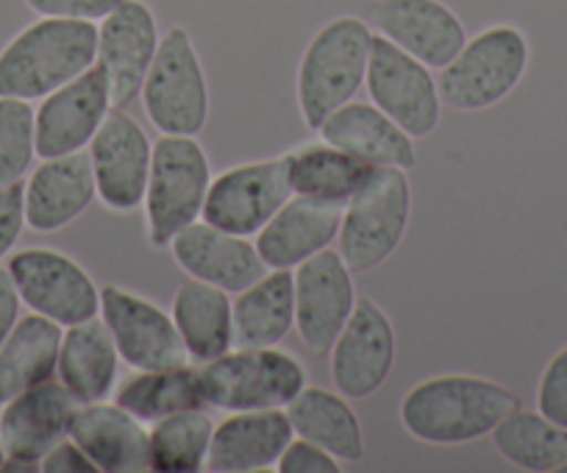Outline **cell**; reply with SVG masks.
Wrapping results in <instances>:
<instances>
[{
	"mask_svg": "<svg viewBox=\"0 0 567 473\" xmlns=\"http://www.w3.org/2000/svg\"><path fill=\"white\" fill-rule=\"evenodd\" d=\"M520 407L506 384L473 373H440L412 384L398 404L403 432L425 445H465Z\"/></svg>",
	"mask_w": 567,
	"mask_h": 473,
	"instance_id": "obj_1",
	"label": "cell"
},
{
	"mask_svg": "<svg viewBox=\"0 0 567 473\" xmlns=\"http://www.w3.org/2000/svg\"><path fill=\"white\" fill-rule=\"evenodd\" d=\"M97 23L40 18L0 51V97L42 101L95 64Z\"/></svg>",
	"mask_w": 567,
	"mask_h": 473,
	"instance_id": "obj_2",
	"label": "cell"
},
{
	"mask_svg": "<svg viewBox=\"0 0 567 473\" xmlns=\"http://www.w3.org/2000/svg\"><path fill=\"white\" fill-rule=\"evenodd\" d=\"M373 37L368 20L353 14L329 20L315 31L296 73V101L307 128L318 132L334 109L357 97L368 79Z\"/></svg>",
	"mask_w": 567,
	"mask_h": 473,
	"instance_id": "obj_3",
	"label": "cell"
},
{
	"mask_svg": "<svg viewBox=\"0 0 567 473\" xmlns=\"http://www.w3.org/2000/svg\"><path fill=\"white\" fill-rule=\"evenodd\" d=\"M206 407L223 412L287 410L309 384L307 368L296 353L278 346L239 348L198 366Z\"/></svg>",
	"mask_w": 567,
	"mask_h": 473,
	"instance_id": "obj_4",
	"label": "cell"
},
{
	"mask_svg": "<svg viewBox=\"0 0 567 473\" xmlns=\"http://www.w3.org/2000/svg\"><path fill=\"white\" fill-rule=\"evenodd\" d=\"M532 62L528 37L517 25H487L467 37L462 51L440 70V97L454 112H484L517 90Z\"/></svg>",
	"mask_w": 567,
	"mask_h": 473,
	"instance_id": "obj_5",
	"label": "cell"
},
{
	"mask_svg": "<svg viewBox=\"0 0 567 473\" xmlns=\"http://www.w3.org/2000/svg\"><path fill=\"white\" fill-rule=\"evenodd\" d=\"M412 217V182L401 167H373L368 182L342 206L337 251L353 274H370L395 257Z\"/></svg>",
	"mask_w": 567,
	"mask_h": 473,
	"instance_id": "obj_6",
	"label": "cell"
},
{
	"mask_svg": "<svg viewBox=\"0 0 567 473\" xmlns=\"http://www.w3.org/2000/svg\"><path fill=\"white\" fill-rule=\"evenodd\" d=\"M212 178L215 176L209 156L198 137L159 134L154 143L148 189L142 200L151 248L167 251L182 228L200 220Z\"/></svg>",
	"mask_w": 567,
	"mask_h": 473,
	"instance_id": "obj_7",
	"label": "cell"
},
{
	"mask_svg": "<svg viewBox=\"0 0 567 473\" xmlns=\"http://www.w3.org/2000/svg\"><path fill=\"white\" fill-rule=\"evenodd\" d=\"M140 101L159 134L198 137L209 123V81L184 25H173L162 34Z\"/></svg>",
	"mask_w": 567,
	"mask_h": 473,
	"instance_id": "obj_8",
	"label": "cell"
},
{
	"mask_svg": "<svg viewBox=\"0 0 567 473\" xmlns=\"http://www.w3.org/2000/svg\"><path fill=\"white\" fill-rule=\"evenodd\" d=\"M7 268L29 312L64 329L101 315V287L70 254L45 246L23 248L9 254Z\"/></svg>",
	"mask_w": 567,
	"mask_h": 473,
	"instance_id": "obj_9",
	"label": "cell"
},
{
	"mask_svg": "<svg viewBox=\"0 0 567 473\" xmlns=\"http://www.w3.org/2000/svg\"><path fill=\"white\" fill-rule=\"evenodd\" d=\"M292 195L287 154L243 162L212 178L200 220L239 237H256Z\"/></svg>",
	"mask_w": 567,
	"mask_h": 473,
	"instance_id": "obj_10",
	"label": "cell"
},
{
	"mask_svg": "<svg viewBox=\"0 0 567 473\" xmlns=\"http://www.w3.org/2000/svg\"><path fill=\"white\" fill-rule=\"evenodd\" d=\"M364 90H368L370 103L392 117L412 140L432 137L437 132L440 117H443V97H440L434 70L379 34L373 37Z\"/></svg>",
	"mask_w": 567,
	"mask_h": 473,
	"instance_id": "obj_11",
	"label": "cell"
},
{
	"mask_svg": "<svg viewBox=\"0 0 567 473\" xmlns=\"http://www.w3.org/2000/svg\"><path fill=\"white\" fill-rule=\"evenodd\" d=\"M101 318L120 360L134 371H165L189 362L173 315L151 298L128 287L106 285L101 287Z\"/></svg>",
	"mask_w": 567,
	"mask_h": 473,
	"instance_id": "obj_12",
	"label": "cell"
},
{
	"mask_svg": "<svg viewBox=\"0 0 567 473\" xmlns=\"http://www.w3.org/2000/svg\"><path fill=\"white\" fill-rule=\"evenodd\" d=\"M86 154H90L92 176H95L97 200L114 215H131L142 209L145 189H148L151 160H154V143L145 126H140V121L128 112L114 106L92 137Z\"/></svg>",
	"mask_w": 567,
	"mask_h": 473,
	"instance_id": "obj_13",
	"label": "cell"
},
{
	"mask_svg": "<svg viewBox=\"0 0 567 473\" xmlns=\"http://www.w3.org/2000/svg\"><path fill=\"white\" fill-rule=\"evenodd\" d=\"M398 337L390 315L373 298H359L329 351L331 384L346 399H370L395 368Z\"/></svg>",
	"mask_w": 567,
	"mask_h": 473,
	"instance_id": "obj_14",
	"label": "cell"
},
{
	"mask_svg": "<svg viewBox=\"0 0 567 473\" xmlns=\"http://www.w3.org/2000/svg\"><path fill=\"white\" fill-rule=\"evenodd\" d=\"M353 270L334 246L292 270L296 279V331L309 353L326 357L359 301Z\"/></svg>",
	"mask_w": 567,
	"mask_h": 473,
	"instance_id": "obj_15",
	"label": "cell"
},
{
	"mask_svg": "<svg viewBox=\"0 0 567 473\" xmlns=\"http://www.w3.org/2000/svg\"><path fill=\"white\" fill-rule=\"evenodd\" d=\"M162 31L145 0H123L97 23L95 64L106 73L114 106L136 101L159 51Z\"/></svg>",
	"mask_w": 567,
	"mask_h": 473,
	"instance_id": "obj_16",
	"label": "cell"
},
{
	"mask_svg": "<svg viewBox=\"0 0 567 473\" xmlns=\"http://www.w3.org/2000/svg\"><path fill=\"white\" fill-rule=\"evenodd\" d=\"M114 109L106 73L92 64L79 79L68 81L45 95L37 106V156L79 154L90 148L92 137Z\"/></svg>",
	"mask_w": 567,
	"mask_h": 473,
	"instance_id": "obj_17",
	"label": "cell"
},
{
	"mask_svg": "<svg viewBox=\"0 0 567 473\" xmlns=\"http://www.w3.org/2000/svg\"><path fill=\"white\" fill-rule=\"evenodd\" d=\"M368 23L432 70H443L467 42L465 23L443 0H375Z\"/></svg>",
	"mask_w": 567,
	"mask_h": 473,
	"instance_id": "obj_18",
	"label": "cell"
},
{
	"mask_svg": "<svg viewBox=\"0 0 567 473\" xmlns=\"http://www.w3.org/2000/svg\"><path fill=\"white\" fill-rule=\"evenodd\" d=\"M79 401L59 379L42 382L0 407V445L7 467H40V460L68 438Z\"/></svg>",
	"mask_w": 567,
	"mask_h": 473,
	"instance_id": "obj_19",
	"label": "cell"
},
{
	"mask_svg": "<svg viewBox=\"0 0 567 473\" xmlns=\"http://www.w3.org/2000/svg\"><path fill=\"white\" fill-rule=\"evenodd\" d=\"M167 251L173 254L184 274L209 281L231 296L243 292L267 274V265L261 263L259 248L250 237L223 232L206 220H195L182 228Z\"/></svg>",
	"mask_w": 567,
	"mask_h": 473,
	"instance_id": "obj_20",
	"label": "cell"
},
{
	"mask_svg": "<svg viewBox=\"0 0 567 473\" xmlns=\"http://www.w3.org/2000/svg\"><path fill=\"white\" fill-rule=\"evenodd\" d=\"M23 184L25 226L37 234L62 232L97 200L86 151L42 160Z\"/></svg>",
	"mask_w": 567,
	"mask_h": 473,
	"instance_id": "obj_21",
	"label": "cell"
},
{
	"mask_svg": "<svg viewBox=\"0 0 567 473\" xmlns=\"http://www.w3.org/2000/svg\"><path fill=\"white\" fill-rule=\"evenodd\" d=\"M68 438L81 445L97 473L151 471L148 423H142L114 401L79 404Z\"/></svg>",
	"mask_w": 567,
	"mask_h": 473,
	"instance_id": "obj_22",
	"label": "cell"
},
{
	"mask_svg": "<svg viewBox=\"0 0 567 473\" xmlns=\"http://www.w3.org/2000/svg\"><path fill=\"white\" fill-rule=\"evenodd\" d=\"M340 220L342 206L292 195L256 234L261 263L267 270H296L315 254L334 246Z\"/></svg>",
	"mask_w": 567,
	"mask_h": 473,
	"instance_id": "obj_23",
	"label": "cell"
},
{
	"mask_svg": "<svg viewBox=\"0 0 567 473\" xmlns=\"http://www.w3.org/2000/svg\"><path fill=\"white\" fill-rule=\"evenodd\" d=\"M318 137L370 167L412 171L417 165L414 140L392 117H386L375 103H342L320 123Z\"/></svg>",
	"mask_w": 567,
	"mask_h": 473,
	"instance_id": "obj_24",
	"label": "cell"
},
{
	"mask_svg": "<svg viewBox=\"0 0 567 473\" xmlns=\"http://www.w3.org/2000/svg\"><path fill=\"white\" fill-rule=\"evenodd\" d=\"M296 438L287 410L231 412L215 423L206 471L254 473L276 471L278 456Z\"/></svg>",
	"mask_w": 567,
	"mask_h": 473,
	"instance_id": "obj_25",
	"label": "cell"
},
{
	"mask_svg": "<svg viewBox=\"0 0 567 473\" xmlns=\"http://www.w3.org/2000/svg\"><path fill=\"white\" fill-rule=\"evenodd\" d=\"M120 362L123 360H120L117 346L97 315V318L64 329L56 379L79 404H95V401L112 399L117 388Z\"/></svg>",
	"mask_w": 567,
	"mask_h": 473,
	"instance_id": "obj_26",
	"label": "cell"
},
{
	"mask_svg": "<svg viewBox=\"0 0 567 473\" xmlns=\"http://www.w3.org/2000/svg\"><path fill=\"white\" fill-rule=\"evenodd\" d=\"M171 315L193 366L217 360L234 348L231 292L187 276L173 296Z\"/></svg>",
	"mask_w": 567,
	"mask_h": 473,
	"instance_id": "obj_27",
	"label": "cell"
},
{
	"mask_svg": "<svg viewBox=\"0 0 567 473\" xmlns=\"http://www.w3.org/2000/svg\"><path fill=\"white\" fill-rule=\"evenodd\" d=\"M287 418L296 438L312 440L342 462L364 460V429L351 399L340 390L307 384L287 404Z\"/></svg>",
	"mask_w": 567,
	"mask_h": 473,
	"instance_id": "obj_28",
	"label": "cell"
},
{
	"mask_svg": "<svg viewBox=\"0 0 567 473\" xmlns=\"http://www.w3.org/2000/svg\"><path fill=\"white\" fill-rule=\"evenodd\" d=\"M62 335L64 326L42 315H20L12 335L0 346V407L37 384L56 379Z\"/></svg>",
	"mask_w": 567,
	"mask_h": 473,
	"instance_id": "obj_29",
	"label": "cell"
},
{
	"mask_svg": "<svg viewBox=\"0 0 567 473\" xmlns=\"http://www.w3.org/2000/svg\"><path fill=\"white\" fill-rule=\"evenodd\" d=\"M296 329V279L292 270H267L234 298V346H281Z\"/></svg>",
	"mask_w": 567,
	"mask_h": 473,
	"instance_id": "obj_30",
	"label": "cell"
},
{
	"mask_svg": "<svg viewBox=\"0 0 567 473\" xmlns=\"http://www.w3.org/2000/svg\"><path fill=\"white\" fill-rule=\"evenodd\" d=\"M287 162L292 193L334 206H346L373 173V167L323 140L287 151Z\"/></svg>",
	"mask_w": 567,
	"mask_h": 473,
	"instance_id": "obj_31",
	"label": "cell"
},
{
	"mask_svg": "<svg viewBox=\"0 0 567 473\" xmlns=\"http://www.w3.org/2000/svg\"><path fill=\"white\" fill-rule=\"evenodd\" d=\"M112 401L142 423H156L176 412L206 407L198 384V368L193 362L165 371H136L125 382H117Z\"/></svg>",
	"mask_w": 567,
	"mask_h": 473,
	"instance_id": "obj_32",
	"label": "cell"
},
{
	"mask_svg": "<svg viewBox=\"0 0 567 473\" xmlns=\"http://www.w3.org/2000/svg\"><path fill=\"white\" fill-rule=\"evenodd\" d=\"M493 445L509 465L528 473H554L567 465V429L539 410H512L493 429Z\"/></svg>",
	"mask_w": 567,
	"mask_h": 473,
	"instance_id": "obj_33",
	"label": "cell"
},
{
	"mask_svg": "<svg viewBox=\"0 0 567 473\" xmlns=\"http://www.w3.org/2000/svg\"><path fill=\"white\" fill-rule=\"evenodd\" d=\"M215 421L200 410L176 412L151 423V471L156 473H198L206 471Z\"/></svg>",
	"mask_w": 567,
	"mask_h": 473,
	"instance_id": "obj_34",
	"label": "cell"
},
{
	"mask_svg": "<svg viewBox=\"0 0 567 473\" xmlns=\"http://www.w3.org/2000/svg\"><path fill=\"white\" fill-rule=\"evenodd\" d=\"M37 160V109L31 101L0 97V187L25 182Z\"/></svg>",
	"mask_w": 567,
	"mask_h": 473,
	"instance_id": "obj_35",
	"label": "cell"
},
{
	"mask_svg": "<svg viewBox=\"0 0 567 473\" xmlns=\"http://www.w3.org/2000/svg\"><path fill=\"white\" fill-rule=\"evenodd\" d=\"M537 410L567 429V346L550 357L539 377Z\"/></svg>",
	"mask_w": 567,
	"mask_h": 473,
	"instance_id": "obj_36",
	"label": "cell"
},
{
	"mask_svg": "<svg viewBox=\"0 0 567 473\" xmlns=\"http://www.w3.org/2000/svg\"><path fill=\"white\" fill-rule=\"evenodd\" d=\"M278 473H342V460L331 451L320 449L318 443L303 438H292L278 456Z\"/></svg>",
	"mask_w": 567,
	"mask_h": 473,
	"instance_id": "obj_37",
	"label": "cell"
},
{
	"mask_svg": "<svg viewBox=\"0 0 567 473\" xmlns=\"http://www.w3.org/2000/svg\"><path fill=\"white\" fill-rule=\"evenodd\" d=\"M123 0H25V7L37 18H64V20H90L101 23L112 14Z\"/></svg>",
	"mask_w": 567,
	"mask_h": 473,
	"instance_id": "obj_38",
	"label": "cell"
},
{
	"mask_svg": "<svg viewBox=\"0 0 567 473\" xmlns=\"http://www.w3.org/2000/svg\"><path fill=\"white\" fill-rule=\"evenodd\" d=\"M23 189V182L0 187V263L9 259V254L18 248L20 234H23L25 228Z\"/></svg>",
	"mask_w": 567,
	"mask_h": 473,
	"instance_id": "obj_39",
	"label": "cell"
},
{
	"mask_svg": "<svg viewBox=\"0 0 567 473\" xmlns=\"http://www.w3.org/2000/svg\"><path fill=\"white\" fill-rule=\"evenodd\" d=\"M40 471L45 473H97L90 456L81 451L75 440L64 438L40 460Z\"/></svg>",
	"mask_w": 567,
	"mask_h": 473,
	"instance_id": "obj_40",
	"label": "cell"
},
{
	"mask_svg": "<svg viewBox=\"0 0 567 473\" xmlns=\"http://www.w3.org/2000/svg\"><path fill=\"white\" fill-rule=\"evenodd\" d=\"M20 307H23V301H20V292L14 287L12 274H9V268H0V346L7 342V337L18 326Z\"/></svg>",
	"mask_w": 567,
	"mask_h": 473,
	"instance_id": "obj_41",
	"label": "cell"
},
{
	"mask_svg": "<svg viewBox=\"0 0 567 473\" xmlns=\"http://www.w3.org/2000/svg\"><path fill=\"white\" fill-rule=\"evenodd\" d=\"M7 467V451H3V445H0V471Z\"/></svg>",
	"mask_w": 567,
	"mask_h": 473,
	"instance_id": "obj_42",
	"label": "cell"
},
{
	"mask_svg": "<svg viewBox=\"0 0 567 473\" xmlns=\"http://www.w3.org/2000/svg\"><path fill=\"white\" fill-rule=\"evenodd\" d=\"M561 473H567V465H565V467H561Z\"/></svg>",
	"mask_w": 567,
	"mask_h": 473,
	"instance_id": "obj_43",
	"label": "cell"
},
{
	"mask_svg": "<svg viewBox=\"0 0 567 473\" xmlns=\"http://www.w3.org/2000/svg\"><path fill=\"white\" fill-rule=\"evenodd\" d=\"M565 123H567V114H565Z\"/></svg>",
	"mask_w": 567,
	"mask_h": 473,
	"instance_id": "obj_44",
	"label": "cell"
}]
</instances>
